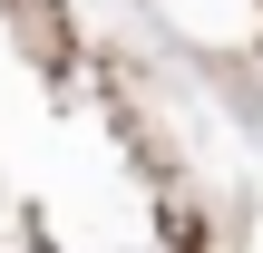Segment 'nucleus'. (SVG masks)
Here are the masks:
<instances>
[]
</instances>
